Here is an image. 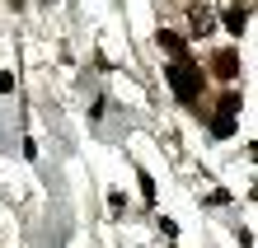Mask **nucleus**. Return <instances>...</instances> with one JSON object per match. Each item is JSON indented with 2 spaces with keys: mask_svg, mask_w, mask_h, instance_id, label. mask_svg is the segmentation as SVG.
<instances>
[{
  "mask_svg": "<svg viewBox=\"0 0 258 248\" xmlns=\"http://www.w3.org/2000/svg\"><path fill=\"white\" fill-rule=\"evenodd\" d=\"M169 85H174V94H178V103H197L202 99V85H207V75H202V66L197 61H188V56H178L169 70Z\"/></svg>",
  "mask_w": 258,
  "mask_h": 248,
  "instance_id": "f257e3e1",
  "label": "nucleus"
},
{
  "mask_svg": "<svg viewBox=\"0 0 258 248\" xmlns=\"http://www.w3.org/2000/svg\"><path fill=\"white\" fill-rule=\"evenodd\" d=\"M239 103H244L239 94H221V99H216V117H211V131H216V136H230V131H235Z\"/></svg>",
  "mask_w": 258,
  "mask_h": 248,
  "instance_id": "f03ea898",
  "label": "nucleus"
},
{
  "mask_svg": "<svg viewBox=\"0 0 258 248\" xmlns=\"http://www.w3.org/2000/svg\"><path fill=\"white\" fill-rule=\"evenodd\" d=\"M211 70H216L221 80H235L239 75V52H216L211 56Z\"/></svg>",
  "mask_w": 258,
  "mask_h": 248,
  "instance_id": "7ed1b4c3",
  "label": "nucleus"
},
{
  "mask_svg": "<svg viewBox=\"0 0 258 248\" xmlns=\"http://www.w3.org/2000/svg\"><path fill=\"white\" fill-rule=\"evenodd\" d=\"M244 24H249V5H230L225 10V28H230V33H244Z\"/></svg>",
  "mask_w": 258,
  "mask_h": 248,
  "instance_id": "20e7f679",
  "label": "nucleus"
},
{
  "mask_svg": "<svg viewBox=\"0 0 258 248\" xmlns=\"http://www.w3.org/2000/svg\"><path fill=\"white\" fill-rule=\"evenodd\" d=\"M160 47H164V52H174V56H183V38L169 33V28H160Z\"/></svg>",
  "mask_w": 258,
  "mask_h": 248,
  "instance_id": "39448f33",
  "label": "nucleus"
},
{
  "mask_svg": "<svg viewBox=\"0 0 258 248\" xmlns=\"http://www.w3.org/2000/svg\"><path fill=\"white\" fill-rule=\"evenodd\" d=\"M192 33H211V14L207 10H192Z\"/></svg>",
  "mask_w": 258,
  "mask_h": 248,
  "instance_id": "423d86ee",
  "label": "nucleus"
},
{
  "mask_svg": "<svg viewBox=\"0 0 258 248\" xmlns=\"http://www.w3.org/2000/svg\"><path fill=\"white\" fill-rule=\"evenodd\" d=\"M136 178H141V197H146V201H155V183H150L146 174H136Z\"/></svg>",
  "mask_w": 258,
  "mask_h": 248,
  "instance_id": "0eeeda50",
  "label": "nucleus"
},
{
  "mask_svg": "<svg viewBox=\"0 0 258 248\" xmlns=\"http://www.w3.org/2000/svg\"><path fill=\"white\" fill-rule=\"evenodd\" d=\"M10 5H14V10H19V5H24V0H10Z\"/></svg>",
  "mask_w": 258,
  "mask_h": 248,
  "instance_id": "6e6552de",
  "label": "nucleus"
}]
</instances>
